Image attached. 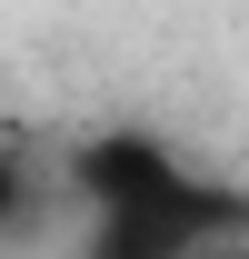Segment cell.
<instances>
[{"instance_id": "6da1fadb", "label": "cell", "mask_w": 249, "mask_h": 259, "mask_svg": "<svg viewBox=\"0 0 249 259\" xmlns=\"http://www.w3.org/2000/svg\"><path fill=\"white\" fill-rule=\"evenodd\" d=\"M30 199H40V180H30V160H20V150L0 140V239H10V229L30 220Z\"/></svg>"}]
</instances>
